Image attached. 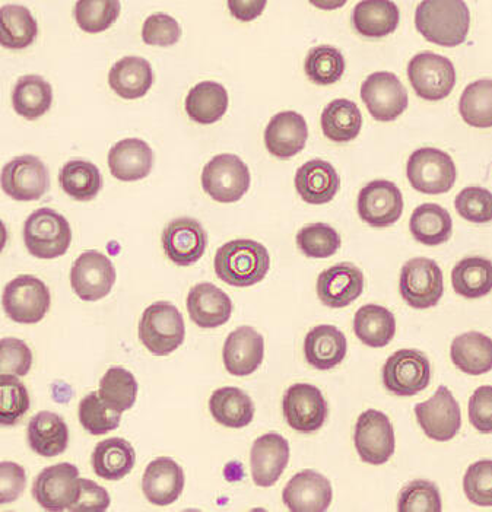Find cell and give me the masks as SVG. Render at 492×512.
Returning a JSON list of instances; mask_svg holds the SVG:
<instances>
[{"label":"cell","mask_w":492,"mask_h":512,"mask_svg":"<svg viewBox=\"0 0 492 512\" xmlns=\"http://www.w3.org/2000/svg\"><path fill=\"white\" fill-rule=\"evenodd\" d=\"M304 69L314 84L332 85L344 75L345 59L336 47L317 46L307 54Z\"/></svg>","instance_id":"obj_46"},{"label":"cell","mask_w":492,"mask_h":512,"mask_svg":"<svg viewBox=\"0 0 492 512\" xmlns=\"http://www.w3.org/2000/svg\"><path fill=\"white\" fill-rule=\"evenodd\" d=\"M354 332L364 345L384 348L396 335V318L382 305H364L355 314Z\"/></svg>","instance_id":"obj_39"},{"label":"cell","mask_w":492,"mask_h":512,"mask_svg":"<svg viewBox=\"0 0 492 512\" xmlns=\"http://www.w3.org/2000/svg\"><path fill=\"white\" fill-rule=\"evenodd\" d=\"M98 394L110 409L123 413L135 405L138 381L135 375L125 368L113 367L101 378Z\"/></svg>","instance_id":"obj_44"},{"label":"cell","mask_w":492,"mask_h":512,"mask_svg":"<svg viewBox=\"0 0 492 512\" xmlns=\"http://www.w3.org/2000/svg\"><path fill=\"white\" fill-rule=\"evenodd\" d=\"M290 461V444L282 435H262L257 438L250 453L253 482L260 488H271L284 473Z\"/></svg>","instance_id":"obj_21"},{"label":"cell","mask_w":492,"mask_h":512,"mask_svg":"<svg viewBox=\"0 0 492 512\" xmlns=\"http://www.w3.org/2000/svg\"><path fill=\"white\" fill-rule=\"evenodd\" d=\"M354 442L358 456L364 463L382 466L395 453L392 422L379 410H365L355 425Z\"/></svg>","instance_id":"obj_13"},{"label":"cell","mask_w":492,"mask_h":512,"mask_svg":"<svg viewBox=\"0 0 492 512\" xmlns=\"http://www.w3.org/2000/svg\"><path fill=\"white\" fill-rule=\"evenodd\" d=\"M265 355V340L253 327H238L225 340V370L236 377H246L260 367Z\"/></svg>","instance_id":"obj_23"},{"label":"cell","mask_w":492,"mask_h":512,"mask_svg":"<svg viewBox=\"0 0 492 512\" xmlns=\"http://www.w3.org/2000/svg\"><path fill=\"white\" fill-rule=\"evenodd\" d=\"M401 19L396 3L390 0H365L352 12V25L367 38H382L395 33Z\"/></svg>","instance_id":"obj_32"},{"label":"cell","mask_w":492,"mask_h":512,"mask_svg":"<svg viewBox=\"0 0 492 512\" xmlns=\"http://www.w3.org/2000/svg\"><path fill=\"white\" fill-rule=\"evenodd\" d=\"M341 180L335 168L323 159H311L295 174V189L304 202L325 205L338 193Z\"/></svg>","instance_id":"obj_27"},{"label":"cell","mask_w":492,"mask_h":512,"mask_svg":"<svg viewBox=\"0 0 492 512\" xmlns=\"http://www.w3.org/2000/svg\"><path fill=\"white\" fill-rule=\"evenodd\" d=\"M208 246V235L202 224L193 218H177L165 227V254L177 266H192L201 260Z\"/></svg>","instance_id":"obj_19"},{"label":"cell","mask_w":492,"mask_h":512,"mask_svg":"<svg viewBox=\"0 0 492 512\" xmlns=\"http://www.w3.org/2000/svg\"><path fill=\"white\" fill-rule=\"evenodd\" d=\"M450 358L463 374H487L492 370V339L484 333H463L453 340Z\"/></svg>","instance_id":"obj_33"},{"label":"cell","mask_w":492,"mask_h":512,"mask_svg":"<svg viewBox=\"0 0 492 512\" xmlns=\"http://www.w3.org/2000/svg\"><path fill=\"white\" fill-rule=\"evenodd\" d=\"M329 479L313 470L297 473L285 486L284 504L294 512H323L332 502Z\"/></svg>","instance_id":"obj_22"},{"label":"cell","mask_w":492,"mask_h":512,"mask_svg":"<svg viewBox=\"0 0 492 512\" xmlns=\"http://www.w3.org/2000/svg\"><path fill=\"white\" fill-rule=\"evenodd\" d=\"M361 98L377 122H393L408 107V92L392 72L371 73L361 85Z\"/></svg>","instance_id":"obj_17"},{"label":"cell","mask_w":492,"mask_h":512,"mask_svg":"<svg viewBox=\"0 0 492 512\" xmlns=\"http://www.w3.org/2000/svg\"><path fill=\"white\" fill-rule=\"evenodd\" d=\"M399 291L409 307L417 310L436 307L444 292L440 266L427 257L409 260L402 267Z\"/></svg>","instance_id":"obj_8"},{"label":"cell","mask_w":492,"mask_h":512,"mask_svg":"<svg viewBox=\"0 0 492 512\" xmlns=\"http://www.w3.org/2000/svg\"><path fill=\"white\" fill-rule=\"evenodd\" d=\"M406 176L417 192L443 195L455 186L457 171L455 161L447 152L437 148H421L409 157Z\"/></svg>","instance_id":"obj_5"},{"label":"cell","mask_w":492,"mask_h":512,"mask_svg":"<svg viewBox=\"0 0 492 512\" xmlns=\"http://www.w3.org/2000/svg\"><path fill=\"white\" fill-rule=\"evenodd\" d=\"M0 187L6 196L17 202H33L49 192V170L40 158L22 155L2 168Z\"/></svg>","instance_id":"obj_12"},{"label":"cell","mask_w":492,"mask_h":512,"mask_svg":"<svg viewBox=\"0 0 492 512\" xmlns=\"http://www.w3.org/2000/svg\"><path fill=\"white\" fill-rule=\"evenodd\" d=\"M209 410L219 425L234 429L249 425L255 416L252 399L237 387L215 390L209 399Z\"/></svg>","instance_id":"obj_36"},{"label":"cell","mask_w":492,"mask_h":512,"mask_svg":"<svg viewBox=\"0 0 492 512\" xmlns=\"http://www.w3.org/2000/svg\"><path fill=\"white\" fill-rule=\"evenodd\" d=\"M38 24L30 9L11 3L0 8V46L9 50L27 49L36 41Z\"/></svg>","instance_id":"obj_38"},{"label":"cell","mask_w":492,"mask_h":512,"mask_svg":"<svg viewBox=\"0 0 492 512\" xmlns=\"http://www.w3.org/2000/svg\"><path fill=\"white\" fill-rule=\"evenodd\" d=\"M76 24L85 33L97 34L109 30L120 15V2L117 0H81L76 3Z\"/></svg>","instance_id":"obj_48"},{"label":"cell","mask_w":492,"mask_h":512,"mask_svg":"<svg viewBox=\"0 0 492 512\" xmlns=\"http://www.w3.org/2000/svg\"><path fill=\"white\" fill-rule=\"evenodd\" d=\"M202 187L215 202H238L250 187V171L237 155H217L205 165Z\"/></svg>","instance_id":"obj_10"},{"label":"cell","mask_w":492,"mask_h":512,"mask_svg":"<svg viewBox=\"0 0 492 512\" xmlns=\"http://www.w3.org/2000/svg\"><path fill=\"white\" fill-rule=\"evenodd\" d=\"M182 37L179 22L167 14H155L146 19L142 38L149 46H173Z\"/></svg>","instance_id":"obj_55"},{"label":"cell","mask_w":492,"mask_h":512,"mask_svg":"<svg viewBox=\"0 0 492 512\" xmlns=\"http://www.w3.org/2000/svg\"><path fill=\"white\" fill-rule=\"evenodd\" d=\"M452 285L457 295L478 300L492 291V262L485 257H466L452 272Z\"/></svg>","instance_id":"obj_41"},{"label":"cell","mask_w":492,"mask_h":512,"mask_svg":"<svg viewBox=\"0 0 492 512\" xmlns=\"http://www.w3.org/2000/svg\"><path fill=\"white\" fill-rule=\"evenodd\" d=\"M27 486L25 469L14 461L0 463V505L17 501Z\"/></svg>","instance_id":"obj_56"},{"label":"cell","mask_w":492,"mask_h":512,"mask_svg":"<svg viewBox=\"0 0 492 512\" xmlns=\"http://www.w3.org/2000/svg\"><path fill=\"white\" fill-rule=\"evenodd\" d=\"M24 243L28 253L37 259H57L71 247V225L53 209H37L25 221Z\"/></svg>","instance_id":"obj_3"},{"label":"cell","mask_w":492,"mask_h":512,"mask_svg":"<svg viewBox=\"0 0 492 512\" xmlns=\"http://www.w3.org/2000/svg\"><path fill=\"white\" fill-rule=\"evenodd\" d=\"M187 311L202 329H215L230 320L233 302L214 283H198L187 295Z\"/></svg>","instance_id":"obj_25"},{"label":"cell","mask_w":492,"mask_h":512,"mask_svg":"<svg viewBox=\"0 0 492 512\" xmlns=\"http://www.w3.org/2000/svg\"><path fill=\"white\" fill-rule=\"evenodd\" d=\"M347 337L335 326L314 327L304 340V356L310 367L319 371H329L338 367L347 356Z\"/></svg>","instance_id":"obj_28"},{"label":"cell","mask_w":492,"mask_h":512,"mask_svg":"<svg viewBox=\"0 0 492 512\" xmlns=\"http://www.w3.org/2000/svg\"><path fill=\"white\" fill-rule=\"evenodd\" d=\"M227 108V89L218 82H201L190 89L186 97V113L199 124L217 123L227 113Z\"/></svg>","instance_id":"obj_40"},{"label":"cell","mask_w":492,"mask_h":512,"mask_svg":"<svg viewBox=\"0 0 492 512\" xmlns=\"http://www.w3.org/2000/svg\"><path fill=\"white\" fill-rule=\"evenodd\" d=\"M78 418L82 428L91 435H104L119 428L122 413L110 409L98 391H92L79 403Z\"/></svg>","instance_id":"obj_49"},{"label":"cell","mask_w":492,"mask_h":512,"mask_svg":"<svg viewBox=\"0 0 492 512\" xmlns=\"http://www.w3.org/2000/svg\"><path fill=\"white\" fill-rule=\"evenodd\" d=\"M6 244H8V230H6V225L0 219V253L5 250Z\"/></svg>","instance_id":"obj_60"},{"label":"cell","mask_w":492,"mask_h":512,"mask_svg":"<svg viewBox=\"0 0 492 512\" xmlns=\"http://www.w3.org/2000/svg\"><path fill=\"white\" fill-rule=\"evenodd\" d=\"M363 291V272L352 263H339L329 267L317 279V297L326 307H348Z\"/></svg>","instance_id":"obj_20"},{"label":"cell","mask_w":492,"mask_h":512,"mask_svg":"<svg viewBox=\"0 0 492 512\" xmlns=\"http://www.w3.org/2000/svg\"><path fill=\"white\" fill-rule=\"evenodd\" d=\"M27 387L15 375H0V426H15L30 410Z\"/></svg>","instance_id":"obj_47"},{"label":"cell","mask_w":492,"mask_h":512,"mask_svg":"<svg viewBox=\"0 0 492 512\" xmlns=\"http://www.w3.org/2000/svg\"><path fill=\"white\" fill-rule=\"evenodd\" d=\"M184 489V472L173 459L160 457L148 464L142 479V491L158 507L174 504Z\"/></svg>","instance_id":"obj_26"},{"label":"cell","mask_w":492,"mask_h":512,"mask_svg":"<svg viewBox=\"0 0 492 512\" xmlns=\"http://www.w3.org/2000/svg\"><path fill=\"white\" fill-rule=\"evenodd\" d=\"M469 421L481 434L492 432V386L475 390L469 400Z\"/></svg>","instance_id":"obj_57"},{"label":"cell","mask_w":492,"mask_h":512,"mask_svg":"<svg viewBox=\"0 0 492 512\" xmlns=\"http://www.w3.org/2000/svg\"><path fill=\"white\" fill-rule=\"evenodd\" d=\"M116 283V269L106 254L90 250L82 253L73 263L71 285L82 301L103 300Z\"/></svg>","instance_id":"obj_14"},{"label":"cell","mask_w":492,"mask_h":512,"mask_svg":"<svg viewBox=\"0 0 492 512\" xmlns=\"http://www.w3.org/2000/svg\"><path fill=\"white\" fill-rule=\"evenodd\" d=\"M27 438L34 453L52 459L65 453L68 448L69 428L62 416L43 410L28 424Z\"/></svg>","instance_id":"obj_30"},{"label":"cell","mask_w":492,"mask_h":512,"mask_svg":"<svg viewBox=\"0 0 492 512\" xmlns=\"http://www.w3.org/2000/svg\"><path fill=\"white\" fill-rule=\"evenodd\" d=\"M214 267L221 281L247 288L265 279L271 269V256L257 241L234 240L218 248Z\"/></svg>","instance_id":"obj_2"},{"label":"cell","mask_w":492,"mask_h":512,"mask_svg":"<svg viewBox=\"0 0 492 512\" xmlns=\"http://www.w3.org/2000/svg\"><path fill=\"white\" fill-rule=\"evenodd\" d=\"M463 122L476 129L492 127V79L472 82L459 101Z\"/></svg>","instance_id":"obj_45"},{"label":"cell","mask_w":492,"mask_h":512,"mask_svg":"<svg viewBox=\"0 0 492 512\" xmlns=\"http://www.w3.org/2000/svg\"><path fill=\"white\" fill-rule=\"evenodd\" d=\"M53 104V88L40 75H25L18 79L12 91V106L25 120H37Z\"/></svg>","instance_id":"obj_37"},{"label":"cell","mask_w":492,"mask_h":512,"mask_svg":"<svg viewBox=\"0 0 492 512\" xmlns=\"http://www.w3.org/2000/svg\"><path fill=\"white\" fill-rule=\"evenodd\" d=\"M285 421L294 431L311 434L319 431L328 419L329 407L322 391L311 384L291 386L282 400Z\"/></svg>","instance_id":"obj_15"},{"label":"cell","mask_w":492,"mask_h":512,"mask_svg":"<svg viewBox=\"0 0 492 512\" xmlns=\"http://www.w3.org/2000/svg\"><path fill=\"white\" fill-rule=\"evenodd\" d=\"M154 165L151 146L141 139H123L109 152V167L120 181H138L148 177Z\"/></svg>","instance_id":"obj_29"},{"label":"cell","mask_w":492,"mask_h":512,"mask_svg":"<svg viewBox=\"0 0 492 512\" xmlns=\"http://www.w3.org/2000/svg\"><path fill=\"white\" fill-rule=\"evenodd\" d=\"M63 192L78 202L95 199L103 187V177L97 165L85 159H72L63 165L59 173Z\"/></svg>","instance_id":"obj_43"},{"label":"cell","mask_w":492,"mask_h":512,"mask_svg":"<svg viewBox=\"0 0 492 512\" xmlns=\"http://www.w3.org/2000/svg\"><path fill=\"white\" fill-rule=\"evenodd\" d=\"M415 416L422 431L431 440L447 442L456 437L462 428V413L452 391L438 387L427 402L415 406Z\"/></svg>","instance_id":"obj_16"},{"label":"cell","mask_w":492,"mask_h":512,"mask_svg":"<svg viewBox=\"0 0 492 512\" xmlns=\"http://www.w3.org/2000/svg\"><path fill=\"white\" fill-rule=\"evenodd\" d=\"M415 25L430 43L456 47L468 37L471 12L462 0H424L415 12Z\"/></svg>","instance_id":"obj_1"},{"label":"cell","mask_w":492,"mask_h":512,"mask_svg":"<svg viewBox=\"0 0 492 512\" xmlns=\"http://www.w3.org/2000/svg\"><path fill=\"white\" fill-rule=\"evenodd\" d=\"M297 246L310 259H328L341 247V235L328 224H310L297 234Z\"/></svg>","instance_id":"obj_50"},{"label":"cell","mask_w":492,"mask_h":512,"mask_svg":"<svg viewBox=\"0 0 492 512\" xmlns=\"http://www.w3.org/2000/svg\"><path fill=\"white\" fill-rule=\"evenodd\" d=\"M309 138L306 119L295 111L272 117L265 130L266 149L276 158L288 159L303 151Z\"/></svg>","instance_id":"obj_24"},{"label":"cell","mask_w":492,"mask_h":512,"mask_svg":"<svg viewBox=\"0 0 492 512\" xmlns=\"http://www.w3.org/2000/svg\"><path fill=\"white\" fill-rule=\"evenodd\" d=\"M186 327L182 313L170 302L149 305L139 321V339L152 355L167 356L183 345Z\"/></svg>","instance_id":"obj_4"},{"label":"cell","mask_w":492,"mask_h":512,"mask_svg":"<svg viewBox=\"0 0 492 512\" xmlns=\"http://www.w3.org/2000/svg\"><path fill=\"white\" fill-rule=\"evenodd\" d=\"M81 495L78 467L59 463L41 470L34 480L33 496L46 511L71 510Z\"/></svg>","instance_id":"obj_9"},{"label":"cell","mask_w":492,"mask_h":512,"mask_svg":"<svg viewBox=\"0 0 492 512\" xmlns=\"http://www.w3.org/2000/svg\"><path fill=\"white\" fill-rule=\"evenodd\" d=\"M463 491L472 504L492 507V460L476 461L466 470Z\"/></svg>","instance_id":"obj_53"},{"label":"cell","mask_w":492,"mask_h":512,"mask_svg":"<svg viewBox=\"0 0 492 512\" xmlns=\"http://www.w3.org/2000/svg\"><path fill=\"white\" fill-rule=\"evenodd\" d=\"M408 78L418 97L427 101L444 100L456 85L452 60L436 53H420L412 57Z\"/></svg>","instance_id":"obj_11"},{"label":"cell","mask_w":492,"mask_h":512,"mask_svg":"<svg viewBox=\"0 0 492 512\" xmlns=\"http://www.w3.org/2000/svg\"><path fill=\"white\" fill-rule=\"evenodd\" d=\"M33 367V352L21 339L6 337L0 340V375L25 377Z\"/></svg>","instance_id":"obj_54"},{"label":"cell","mask_w":492,"mask_h":512,"mask_svg":"<svg viewBox=\"0 0 492 512\" xmlns=\"http://www.w3.org/2000/svg\"><path fill=\"white\" fill-rule=\"evenodd\" d=\"M457 213L472 224L492 222V193L484 187H466L456 196Z\"/></svg>","instance_id":"obj_52"},{"label":"cell","mask_w":492,"mask_h":512,"mask_svg":"<svg viewBox=\"0 0 492 512\" xmlns=\"http://www.w3.org/2000/svg\"><path fill=\"white\" fill-rule=\"evenodd\" d=\"M398 510L401 512H440V491L433 482L414 480L402 489L398 499Z\"/></svg>","instance_id":"obj_51"},{"label":"cell","mask_w":492,"mask_h":512,"mask_svg":"<svg viewBox=\"0 0 492 512\" xmlns=\"http://www.w3.org/2000/svg\"><path fill=\"white\" fill-rule=\"evenodd\" d=\"M363 116L352 101L339 98L326 106L322 113V130L329 141L347 143L360 135Z\"/></svg>","instance_id":"obj_42"},{"label":"cell","mask_w":492,"mask_h":512,"mask_svg":"<svg viewBox=\"0 0 492 512\" xmlns=\"http://www.w3.org/2000/svg\"><path fill=\"white\" fill-rule=\"evenodd\" d=\"M409 230L418 243L430 247L440 246L452 237V216L437 203H424L412 213Z\"/></svg>","instance_id":"obj_35"},{"label":"cell","mask_w":492,"mask_h":512,"mask_svg":"<svg viewBox=\"0 0 492 512\" xmlns=\"http://www.w3.org/2000/svg\"><path fill=\"white\" fill-rule=\"evenodd\" d=\"M91 463L95 475L101 479H123L135 467V448L123 438H109V440L101 441L94 448Z\"/></svg>","instance_id":"obj_34"},{"label":"cell","mask_w":492,"mask_h":512,"mask_svg":"<svg viewBox=\"0 0 492 512\" xmlns=\"http://www.w3.org/2000/svg\"><path fill=\"white\" fill-rule=\"evenodd\" d=\"M154 84L151 63L138 56L120 59L109 73L110 88L125 100L142 98Z\"/></svg>","instance_id":"obj_31"},{"label":"cell","mask_w":492,"mask_h":512,"mask_svg":"<svg viewBox=\"0 0 492 512\" xmlns=\"http://www.w3.org/2000/svg\"><path fill=\"white\" fill-rule=\"evenodd\" d=\"M383 384L399 397L417 396L431 381V364L427 355L415 349H402L389 356L383 367Z\"/></svg>","instance_id":"obj_7"},{"label":"cell","mask_w":492,"mask_h":512,"mask_svg":"<svg viewBox=\"0 0 492 512\" xmlns=\"http://www.w3.org/2000/svg\"><path fill=\"white\" fill-rule=\"evenodd\" d=\"M357 208L360 218L370 227H392L402 216V192L392 181H371L358 195Z\"/></svg>","instance_id":"obj_18"},{"label":"cell","mask_w":492,"mask_h":512,"mask_svg":"<svg viewBox=\"0 0 492 512\" xmlns=\"http://www.w3.org/2000/svg\"><path fill=\"white\" fill-rule=\"evenodd\" d=\"M266 8L265 0H230L228 2V9L234 18L240 21H252L262 14L263 9Z\"/></svg>","instance_id":"obj_59"},{"label":"cell","mask_w":492,"mask_h":512,"mask_svg":"<svg viewBox=\"0 0 492 512\" xmlns=\"http://www.w3.org/2000/svg\"><path fill=\"white\" fill-rule=\"evenodd\" d=\"M110 507V495L103 486L92 480L81 479V495L71 508L72 512H101Z\"/></svg>","instance_id":"obj_58"},{"label":"cell","mask_w":492,"mask_h":512,"mask_svg":"<svg viewBox=\"0 0 492 512\" xmlns=\"http://www.w3.org/2000/svg\"><path fill=\"white\" fill-rule=\"evenodd\" d=\"M2 305L6 316L15 323L36 324L49 313L52 295L41 279L19 275L3 289Z\"/></svg>","instance_id":"obj_6"}]
</instances>
